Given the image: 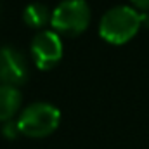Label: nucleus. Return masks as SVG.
I'll return each mask as SVG.
<instances>
[{"label":"nucleus","instance_id":"nucleus-10","mask_svg":"<svg viewBox=\"0 0 149 149\" xmlns=\"http://www.w3.org/2000/svg\"><path fill=\"white\" fill-rule=\"evenodd\" d=\"M141 17H142V24L149 28V12H142V14H141Z\"/></svg>","mask_w":149,"mask_h":149},{"label":"nucleus","instance_id":"nucleus-2","mask_svg":"<svg viewBox=\"0 0 149 149\" xmlns=\"http://www.w3.org/2000/svg\"><path fill=\"white\" fill-rule=\"evenodd\" d=\"M59 121L61 111L56 106L49 102H33L21 111L17 118V127L19 132L26 137L43 139L56 132Z\"/></svg>","mask_w":149,"mask_h":149},{"label":"nucleus","instance_id":"nucleus-3","mask_svg":"<svg viewBox=\"0 0 149 149\" xmlns=\"http://www.w3.org/2000/svg\"><path fill=\"white\" fill-rule=\"evenodd\" d=\"M90 23V7L85 0H63L52 10V28L66 37L81 35Z\"/></svg>","mask_w":149,"mask_h":149},{"label":"nucleus","instance_id":"nucleus-1","mask_svg":"<svg viewBox=\"0 0 149 149\" xmlns=\"http://www.w3.org/2000/svg\"><path fill=\"white\" fill-rule=\"evenodd\" d=\"M141 26L142 17L137 9L130 5H116L102 16L99 23V35L108 43L123 45L137 35Z\"/></svg>","mask_w":149,"mask_h":149},{"label":"nucleus","instance_id":"nucleus-4","mask_svg":"<svg viewBox=\"0 0 149 149\" xmlns=\"http://www.w3.org/2000/svg\"><path fill=\"white\" fill-rule=\"evenodd\" d=\"M31 56L38 70H52L63 59V42L56 31L42 30L31 40Z\"/></svg>","mask_w":149,"mask_h":149},{"label":"nucleus","instance_id":"nucleus-5","mask_svg":"<svg viewBox=\"0 0 149 149\" xmlns=\"http://www.w3.org/2000/svg\"><path fill=\"white\" fill-rule=\"evenodd\" d=\"M30 66L24 54L12 45L0 47V85L19 87L28 81Z\"/></svg>","mask_w":149,"mask_h":149},{"label":"nucleus","instance_id":"nucleus-6","mask_svg":"<svg viewBox=\"0 0 149 149\" xmlns=\"http://www.w3.org/2000/svg\"><path fill=\"white\" fill-rule=\"evenodd\" d=\"M21 101H23V95L19 88L0 85V123L12 121V118L21 108Z\"/></svg>","mask_w":149,"mask_h":149},{"label":"nucleus","instance_id":"nucleus-7","mask_svg":"<svg viewBox=\"0 0 149 149\" xmlns=\"http://www.w3.org/2000/svg\"><path fill=\"white\" fill-rule=\"evenodd\" d=\"M23 19L26 23V26L33 28V30H40L43 26H47L52 21V12L49 10V7L42 2H33L28 3L23 10Z\"/></svg>","mask_w":149,"mask_h":149},{"label":"nucleus","instance_id":"nucleus-9","mask_svg":"<svg viewBox=\"0 0 149 149\" xmlns=\"http://www.w3.org/2000/svg\"><path fill=\"white\" fill-rule=\"evenodd\" d=\"M130 2L135 5V9H141L144 12H149V0H130Z\"/></svg>","mask_w":149,"mask_h":149},{"label":"nucleus","instance_id":"nucleus-8","mask_svg":"<svg viewBox=\"0 0 149 149\" xmlns=\"http://www.w3.org/2000/svg\"><path fill=\"white\" fill-rule=\"evenodd\" d=\"M17 134H21V132H19V127H17V121H7V123H3V127H2V135H3L5 139H16Z\"/></svg>","mask_w":149,"mask_h":149}]
</instances>
